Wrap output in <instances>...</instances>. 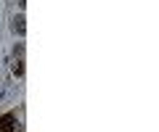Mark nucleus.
Wrapping results in <instances>:
<instances>
[{
  "label": "nucleus",
  "mask_w": 159,
  "mask_h": 132,
  "mask_svg": "<svg viewBox=\"0 0 159 132\" xmlns=\"http://www.w3.org/2000/svg\"><path fill=\"white\" fill-rule=\"evenodd\" d=\"M21 21H24L21 16H16V19H13V29H16L19 35H21V32H24V24H21Z\"/></svg>",
  "instance_id": "f257e3e1"
}]
</instances>
